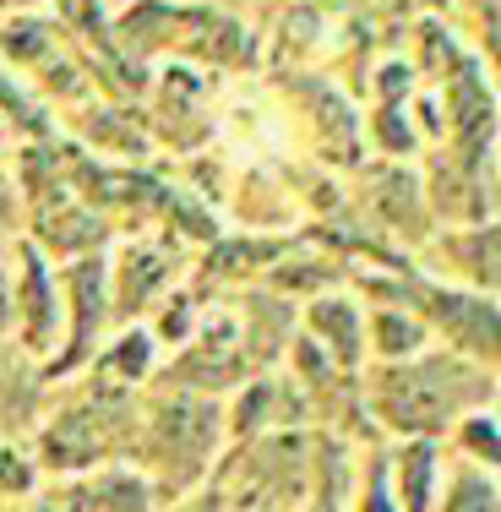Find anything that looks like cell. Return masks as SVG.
Returning a JSON list of instances; mask_svg holds the SVG:
<instances>
[{
	"label": "cell",
	"mask_w": 501,
	"mask_h": 512,
	"mask_svg": "<svg viewBox=\"0 0 501 512\" xmlns=\"http://www.w3.org/2000/svg\"><path fill=\"white\" fill-rule=\"evenodd\" d=\"M82 491H88V502L82 512H158L164 507V496L148 485V474L142 469H99V474H82Z\"/></svg>",
	"instance_id": "e0dca14e"
},
{
	"label": "cell",
	"mask_w": 501,
	"mask_h": 512,
	"mask_svg": "<svg viewBox=\"0 0 501 512\" xmlns=\"http://www.w3.org/2000/svg\"><path fill=\"white\" fill-rule=\"evenodd\" d=\"M0 142H11V131H6V126H0Z\"/></svg>",
	"instance_id": "484cf974"
},
{
	"label": "cell",
	"mask_w": 501,
	"mask_h": 512,
	"mask_svg": "<svg viewBox=\"0 0 501 512\" xmlns=\"http://www.w3.org/2000/svg\"><path fill=\"white\" fill-rule=\"evenodd\" d=\"M44 480L39 469V453H33V442H22V436H0V502H17V496H33Z\"/></svg>",
	"instance_id": "44dd1931"
},
{
	"label": "cell",
	"mask_w": 501,
	"mask_h": 512,
	"mask_svg": "<svg viewBox=\"0 0 501 512\" xmlns=\"http://www.w3.org/2000/svg\"><path fill=\"white\" fill-rule=\"evenodd\" d=\"M365 295L354 284L344 289H327V295L305 300L300 311V333L311 338L333 365H344L349 376H365L371 371V344H365Z\"/></svg>",
	"instance_id": "8fae6325"
},
{
	"label": "cell",
	"mask_w": 501,
	"mask_h": 512,
	"mask_svg": "<svg viewBox=\"0 0 501 512\" xmlns=\"http://www.w3.org/2000/svg\"><path fill=\"white\" fill-rule=\"evenodd\" d=\"M17 338V267H11V246H0V344Z\"/></svg>",
	"instance_id": "cb8c5ba5"
},
{
	"label": "cell",
	"mask_w": 501,
	"mask_h": 512,
	"mask_svg": "<svg viewBox=\"0 0 501 512\" xmlns=\"http://www.w3.org/2000/svg\"><path fill=\"white\" fill-rule=\"evenodd\" d=\"M501 393V376L485 365L452 355V349H425L420 360L403 365H371L365 371V414L376 436L393 442H442L469 414L491 409Z\"/></svg>",
	"instance_id": "6da1fadb"
},
{
	"label": "cell",
	"mask_w": 501,
	"mask_h": 512,
	"mask_svg": "<svg viewBox=\"0 0 501 512\" xmlns=\"http://www.w3.org/2000/svg\"><path fill=\"white\" fill-rule=\"evenodd\" d=\"M142 398L148 393H120L104 387L99 376H77V382L55 387L44 420L33 431V453L44 474H99L131 458L142 425Z\"/></svg>",
	"instance_id": "3957f363"
},
{
	"label": "cell",
	"mask_w": 501,
	"mask_h": 512,
	"mask_svg": "<svg viewBox=\"0 0 501 512\" xmlns=\"http://www.w3.org/2000/svg\"><path fill=\"white\" fill-rule=\"evenodd\" d=\"M224 409H229V447L262 442V436H284V431H311V414H305L300 387L289 371L251 376L240 393H229Z\"/></svg>",
	"instance_id": "30bf717a"
},
{
	"label": "cell",
	"mask_w": 501,
	"mask_h": 512,
	"mask_svg": "<svg viewBox=\"0 0 501 512\" xmlns=\"http://www.w3.org/2000/svg\"><path fill=\"white\" fill-rule=\"evenodd\" d=\"M186 256L153 235H131L109 251V289H115V322H153L158 306L186 284Z\"/></svg>",
	"instance_id": "9c48e42d"
},
{
	"label": "cell",
	"mask_w": 501,
	"mask_h": 512,
	"mask_svg": "<svg viewBox=\"0 0 501 512\" xmlns=\"http://www.w3.org/2000/svg\"><path fill=\"white\" fill-rule=\"evenodd\" d=\"M360 295H387L403 300L409 311H420V322L431 327V338L452 355L485 365L491 376H501V300L480 295L469 284L420 273V267H398V273H360L354 278Z\"/></svg>",
	"instance_id": "277c9868"
},
{
	"label": "cell",
	"mask_w": 501,
	"mask_h": 512,
	"mask_svg": "<svg viewBox=\"0 0 501 512\" xmlns=\"http://www.w3.org/2000/svg\"><path fill=\"white\" fill-rule=\"evenodd\" d=\"M22 229H28V202H22V191H17V175L0 164V246L22 240Z\"/></svg>",
	"instance_id": "603a6c76"
},
{
	"label": "cell",
	"mask_w": 501,
	"mask_h": 512,
	"mask_svg": "<svg viewBox=\"0 0 501 512\" xmlns=\"http://www.w3.org/2000/svg\"><path fill=\"white\" fill-rule=\"evenodd\" d=\"M316 469V431H284L229 447L213 474L224 512H300Z\"/></svg>",
	"instance_id": "5b68a950"
},
{
	"label": "cell",
	"mask_w": 501,
	"mask_h": 512,
	"mask_svg": "<svg viewBox=\"0 0 501 512\" xmlns=\"http://www.w3.org/2000/svg\"><path fill=\"white\" fill-rule=\"evenodd\" d=\"M354 213L371 229L382 246H431L436 240V218L425 202V175L420 164H387L371 158L354 175Z\"/></svg>",
	"instance_id": "8992f818"
},
{
	"label": "cell",
	"mask_w": 501,
	"mask_h": 512,
	"mask_svg": "<svg viewBox=\"0 0 501 512\" xmlns=\"http://www.w3.org/2000/svg\"><path fill=\"white\" fill-rule=\"evenodd\" d=\"M50 393L55 387H50L39 360H28L17 344H0V436L39 431Z\"/></svg>",
	"instance_id": "5bb4252c"
},
{
	"label": "cell",
	"mask_w": 501,
	"mask_h": 512,
	"mask_svg": "<svg viewBox=\"0 0 501 512\" xmlns=\"http://www.w3.org/2000/svg\"><path fill=\"white\" fill-rule=\"evenodd\" d=\"M11 267H17V338L11 344L28 360L50 371L66 338V289H60V262H50L28 235L11 240Z\"/></svg>",
	"instance_id": "ba28073f"
},
{
	"label": "cell",
	"mask_w": 501,
	"mask_h": 512,
	"mask_svg": "<svg viewBox=\"0 0 501 512\" xmlns=\"http://www.w3.org/2000/svg\"><path fill=\"white\" fill-rule=\"evenodd\" d=\"M425 262L436 267V278H452V284H469L501 300V218L469 229H436V240L425 246Z\"/></svg>",
	"instance_id": "7c38bea8"
},
{
	"label": "cell",
	"mask_w": 501,
	"mask_h": 512,
	"mask_svg": "<svg viewBox=\"0 0 501 512\" xmlns=\"http://www.w3.org/2000/svg\"><path fill=\"white\" fill-rule=\"evenodd\" d=\"M158 371H164V344L153 338L148 322H126L109 333V344L99 349V360L82 376H99L104 387H120V393H153Z\"/></svg>",
	"instance_id": "4fadbf2b"
},
{
	"label": "cell",
	"mask_w": 501,
	"mask_h": 512,
	"mask_svg": "<svg viewBox=\"0 0 501 512\" xmlns=\"http://www.w3.org/2000/svg\"><path fill=\"white\" fill-rule=\"evenodd\" d=\"M169 512H224V496L207 485V491H197V496H186V502H175Z\"/></svg>",
	"instance_id": "d4e9b609"
},
{
	"label": "cell",
	"mask_w": 501,
	"mask_h": 512,
	"mask_svg": "<svg viewBox=\"0 0 501 512\" xmlns=\"http://www.w3.org/2000/svg\"><path fill=\"white\" fill-rule=\"evenodd\" d=\"M436 512H501V474L447 458V485H442Z\"/></svg>",
	"instance_id": "d6986e66"
},
{
	"label": "cell",
	"mask_w": 501,
	"mask_h": 512,
	"mask_svg": "<svg viewBox=\"0 0 501 512\" xmlns=\"http://www.w3.org/2000/svg\"><path fill=\"white\" fill-rule=\"evenodd\" d=\"M496 414H501V393H496Z\"/></svg>",
	"instance_id": "83f0119b"
},
{
	"label": "cell",
	"mask_w": 501,
	"mask_h": 512,
	"mask_svg": "<svg viewBox=\"0 0 501 512\" xmlns=\"http://www.w3.org/2000/svg\"><path fill=\"white\" fill-rule=\"evenodd\" d=\"M463 33L474 39V50H480V60L491 66V77L501 88V0H485V6L463 11Z\"/></svg>",
	"instance_id": "7402d4cb"
},
{
	"label": "cell",
	"mask_w": 501,
	"mask_h": 512,
	"mask_svg": "<svg viewBox=\"0 0 501 512\" xmlns=\"http://www.w3.org/2000/svg\"><path fill=\"white\" fill-rule=\"evenodd\" d=\"M393 453V496L398 512H436L447 485V447L442 442H387Z\"/></svg>",
	"instance_id": "2e32d148"
},
{
	"label": "cell",
	"mask_w": 501,
	"mask_h": 512,
	"mask_svg": "<svg viewBox=\"0 0 501 512\" xmlns=\"http://www.w3.org/2000/svg\"><path fill=\"white\" fill-rule=\"evenodd\" d=\"M349 512H398V496H393V453H387V442H365L360 453H354Z\"/></svg>",
	"instance_id": "ac0fdd59"
},
{
	"label": "cell",
	"mask_w": 501,
	"mask_h": 512,
	"mask_svg": "<svg viewBox=\"0 0 501 512\" xmlns=\"http://www.w3.org/2000/svg\"><path fill=\"white\" fill-rule=\"evenodd\" d=\"M496 191H501V164H496Z\"/></svg>",
	"instance_id": "4316f807"
},
{
	"label": "cell",
	"mask_w": 501,
	"mask_h": 512,
	"mask_svg": "<svg viewBox=\"0 0 501 512\" xmlns=\"http://www.w3.org/2000/svg\"><path fill=\"white\" fill-rule=\"evenodd\" d=\"M224 453H229L224 398L169 393V387H153V393L142 398V425H137L131 463L148 474V485L164 496V507L207 491Z\"/></svg>",
	"instance_id": "7a4b0ae2"
},
{
	"label": "cell",
	"mask_w": 501,
	"mask_h": 512,
	"mask_svg": "<svg viewBox=\"0 0 501 512\" xmlns=\"http://www.w3.org/2000/svg\"><path fill=\"white\" fill-rule=\"evenodd\" d=\"M60 289H66V338L60 355L50 360V387H66L99 360V349L115 333V289H109V256H82V262L60 267Z\"/></svg>",
	"instance_id": "52a82bcc"
},
{
	"label": "cell",
	"mask_w": 501,
	"mask_h": 512,
	"mask_svg": "<svg viewBox=\"0 0 501 512\" xmlns=\"http://www.w3.org/2000/svg\"><path fill=\"white\" fill-rule=\"evenodd\" d=\"M365 344H371V365H403L420 360L425 349H436L431 327L420 322V311H409L403 300L387 295H365Z\"/></svg>",
	"instance_id": "9a60e30c"
},
{
	"label": "cell",
	"mask_w": 501,
	"mask_h": 512,
	"mask_svg": "<svg viewBox=\"0 0 501 512\" xmlns=\"http://www.w3.org/2000/svg\"><path fill=\"white\" fill-rule=\"evenodd\" d=\"M447 458L474 463V469H485V474H501V414H496V404L469 414V420L447 436Z\"/></svg>",
	"instance_id": "ffe728a7"
}]
</instances>
